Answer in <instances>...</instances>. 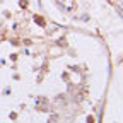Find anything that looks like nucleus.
Wrapping results in <instances>:
<instances>
[{
	"label": "nucleus",
	"mask_w": 123,
	"mask_h": 123,
	"mask_svg": "<svg viewBox=\"0 0 123 123\" xmlns=\"http://www.w3.org/2000/svg\"><path fill=\"white\" fill-rule=\"evenodd\" d=\"M58 4L63 7L65 10H68V12L75 9V2H74V0H58Z\"/></svg>",
	"instance_id": "1"
}]
</instances>
